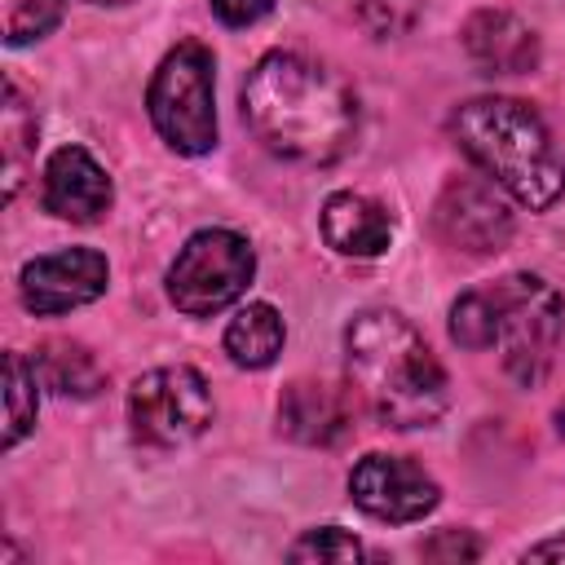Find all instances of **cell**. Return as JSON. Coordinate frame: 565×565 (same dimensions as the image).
Listing matches in <instances>:
<instances>
[{"mask_svg": "<svg viewBox=\"0 0 565 565\" xmlns=\"http://www.w3.org/2000/svg\"><path fill=\"white\" fill-rule=\"evenodd\" d=\"M278 428L300 446H335L353 428V406L331 384L296 380L278 397Z\"/></svg>", "mask_w": 565, "mask_h": 565, "instance_id": "4fadbf2b", "label": "cell"}, {"mask_svg": "<svg viewBox=\"0 0 565 565\" xmlns=\"http://www.w3.org/2000/svg\"><path fill=\"white\" fill-rule=\"evenodd\" d=\"M450 340L459 349H472V353L494 349V296H490V287L463 291L450 305Z\"/></svg>", "mask_w": 565, "mask_h": 565, "instance_id": "d6986e66", "label": "cell"}, {"mask_svg": "<svg viewBox=\"0 0 565 565\" xmlns=\"http://www.w3.org/2000/svg\"><path fill=\"white\" fill-rule=\"evenodd\" d=\"M212 53L194 40L163 53L150 75L146 110L154 132L177 154H207L216 146V93H212Z\"/></svg>", "mask_w": 565, "mask_h": 565, "instance_id": "277c9868", "label": "cell"}, {"mask_svg": "<svg viewBox=\"0 0 565 565\" xmlns=\"http://www.w3.org/2000/svg\"><path fill=\"white\" fill-rule=\"evenodd\" d=\"M93 4H128V0H93Z\"/></svg>", "mask_w": 565, "mask_h": 565, "instance_id": "484cf974", "label": "cell"}, {"mask_svg": "<svg viewBox=\"0 0 565 565\" xmlns=\"http://www.w3.org/2000/svg\"><path fill=\"white\" fill-rule=\"evenodd\" d=\"M349 499L375 516V521H388V525H411V521H424L437 503H441V490L437 481L402 459V455H362L349 472Z\"/></svg>", "mask_w": 565, "mask_h": 565, "instance_id": "9c48e42d", "label": "cell"}, {"mask_svg": "<svg viewBox=\"0 0 565 565\" xmlns=\"http://www.w3.org/2000/svg\"><path fill=\"white\" fill-rule=\"evenodd\" d=\"M35 366L22 358V353H9L4 358V446H18L31 428H35Z\"/></svg>", "mask_w": 565, "mask_h": 565, "instance_id": "ac0fdd59", "label": "cell"}, {"mask_svg": "<svg viewBox=\"0 0 565 565\" xmlns=\"http://www.w3.org/2000/svg\"><path fill=\"white\" fill-rule=\"evenodd\" d=\"M437 238L468 256H494L512 238V212L490 177H455L433 203Z\"/></svg>", "mask_w": 565, "mask_h": 565, "instance_id": "ba28073f", "label": "cell"}, {"mask_svg": "<svg viewBox=\"0 0 565 565\" xmlns=\"http://www.w3.org/2000/svg\"><path fill=\"white\" fill-rule=\"evenodd\" d=\"M252 137L291 163H335L358 137V97L322 62L274 49L243 79Z\"/></svg>", "mask_w": 565, "mask_h": 565, "instance_id": "6da1fadb", "label": "cell"}, {"mask_svg": "<svg viewBox=\"0 0 565 565\" xmlns=\"http://www.w3.org/2000/svg\"><path fill=\"white\" fill-rule=\"evenodd\" d=\"M282 340H287L282 318H278V309L265 305V300L243 305V309L230 318V327H225V353H230L234 366H247V371H265V366L282 353Z\"/></svg>", "mask_w": 565, "mask_h": 565, "instance_id": "9a60e30c", "label": "cell"}, {"mask_svg": "<svg viewBox=\"0 0 565 565\" xmlns=\"http://www.w3.org/2000/svg\"><path fill=\"white\" fill-rule=\"evenodd\" d=\"M459 40L481 75H525L539 66V35L508 9H477Z\"/></svg>", "mask_w": 565, "mask_h": 565, "instance_id": "7c38bea8", "label": "cell"}, {"mask_svg": "<svg viewBox=\"0 0 565 565\" xmlns=\"http://www.w3.org/2000/svg\"><path fill=\"white\" fill-rule=\"evenodd\" d=\"M556 419H561V433H565V406H561V415H556Z\"/></svg>", "mask_w": 565, "mask_h": 565, "instance_id": "4316f807", "label": "cell"}, {"mask_svg": "<svg viewBox=\"0 0 565 565\" xmlns=\"http://www.w3.org/2000/svg\"><path fill=\"white\" fill-rule=\"evenodd\" d=\"M450 132L468 163L530 212H547L565 194V159L534 106L521 97H472L455 110Z\"/></svg>", "mask_w": 565, "mask_h": 565, "instance_id": "3957f363", "label": "cell"}, {"mask_svg": "<svg viewBox=\"0 0 565 565\" xmlns=\"http://www.w3.org/2000/svg\"><path fill=\"white\" fill-rule=\"evenodd\" d=\"M481 547L468 539V534H455V530H446V534H437L433 543H424V556H477Z\"/></svg>", "mask_w": 565, "mask_h": 565, "instance_id": "cb8c5ba5", "label": "cell"}, {"mask_svg": "<svg viewBox=\"0 0 565 565\" xmlns=\"http://www.w3.org/2000/svg\"><path fill=\"white\" fill-rule=\"evenodd\" d=\"M269 9H274V0H212V13L234 31L256 26L260 18H269Z\"/></svg>", "mask_w": 565, "mask_h": 565, "instance_id": "603a6c76", "label": "cell"}, {"mask_svg": "<svg viewBox=\"0 0 565 565\" xmlns=\"http://www.w3.org/2000/svg\"><path fill=\"white\" fill-rule=\"evenodd\" d=\"M353 397L388 428H428L446 411V371L397 309H362L344 331Z\"/></svg>", "mask_w": 565, "mask_h": 565, "instance_id": "7a4b0ae2", "label": "cell"}, {"mask_svg": "<svg viewBox=\"0 0 565 565\" xmlns=\"http://www.w3.org/2000/svg\"><path fill=\"white\" fill-rule=\"evenodd\" d=\"M525 561H565V534H556V539H543V543L525 547Z\"/></svg>", "mask_w": 565, "mask_h": 565, "instance_id": "d4e9b609", "label": "cell"}, {"mask_svg": "<svg viewBox=\"0 0 565 565\" xmlns=\"http://www.w3.org/2000/svg\"><path fill=\"white\" fill-rule=\"evenodd\" d=\"M132 437L150 450H181L212 424V393L194 366H154L128 388Z\"/></svg>", "mask_w": 565, "mask_h": 565, "instance_id": "52a82bcc", "label": "cell"}, {"mask_svg": "<svg viewBox=\"0 0 565 565\" xmlns=\"http://www.w3.org/2000/svg\"><path fill=\"white\" fill-rule=\"evenodd\" d=\"M35 110L22 102L18 84H4V119H0V137H4V199L18 194L26 159L35 150Z\"/></svg>", "mask_w": 565, "mask_h": 565, "instance_id": "e0dca14e", "label": "cell"}, {"mask_svg": "<svg viewBox=\"0 0 565 565\" xmlns=\"http://www.w3.org/2000/svg\"><path fill=\"white\" fill-rule=\"evenodd\" d=\"M256 274V252L234 230H199L185 238L168 265V300L190 318H212L230 309Z\"/></svg>", "mask_w": 565, "mask_h": 565, "instance_id": "8992f818", "label": "cell"}, {"mask_svg": "<svg viewBox=\"0 0 565 565\" xmlns=\"http://www.w3.org/2000/svg\"><path fill=\"white\" fill-rule=\"evenodd\" d=\"M322 238L340 252V256H384L388 243H393V216L366 199V194H353V190H340L322 203Z\"/></svg>", "mask_w": 565, "mask_h": 565, "instance_id": "5bb4252c", "label": "cell"}, {"mask_svg": "<svg viewBox=\"0 0 565 565\" xmlns=\"http://www.w3.org/2000/svg\"><path fill=\"white\" fill-rule=\"evenodd\" d=\"M0 13H4V44L18 49L57 26L62 0H0Z\"/></svg>", "mask_w": 565, "mask_h": 565, "instance_id": "ffe728a7", "label": "cell"}, {"mask_svg": "<svg viewBox=\"0 0 565 565\" xmlns=\"http://www.w3.org/2000/svg\"><path fill=\"white\" fill-rule=\"evenodd\" d=\"M349 9L375 40H393L415 26L424 0H349Z\"/></svg>", "mask_w": 565, "mask_h": 565, "instance_id": "44dd1931", "label": "cell"}, {"mask_svg": "<svg viewBox=\"0 0 565 565\" xmlns=\"http://www.w3.org/2000/svg\"><path fill=\"white\" fill-rule=\"evenodd\" d=\"M110 199H115V185H110L106 168L84 146H62L49 154L44 177H40L44 212H53L57 221L93 225L110 212Z\"/></svg>", "mask_w": 565, "mask_h": 565, "instance_id": "8fae6325", "label": "cell"}, {"mask_svg": "<svg viewBox=\"0 0 565 565\" xmlns=\"http://www.w3.org/2000/svg\"><path fill=\"white\" fill-rule=\"evenodd\" d=\"M40 384H49L53 393L62 397H93L102 388V366L97 358L84 349V344H71V340H49L35 349L31 358Z\"/></svg>", "mask_w": 565, "mask_h": 565, "instance_id": "2e32d148", "label": "cell"}, {"mask_svg": "<svg viewBox=\"0 0 565 565\" xmlns=\"http://www.w3.org/2000/svg\"><path fill=\"white\" fill-rule=\"evenodd\" d=\"M106 282H110V265L93 247H62V252L35 256L18 274L22 305L31 313H40V318H53V313H71L79 305H93L106 291Z\"/></svg>", "mask_w": 565, "mask_h": 565, "instance_id": "30bf717a", "label": "cell"}, {"mask_svg": "<svg viewBox=\"0 0 565 565\" xmlns=\"http://www.w3.org/2000/svg\"><path fill=\"white\" fill-rule=\"evenodd\" d=\"M494 296V349L503 353V371L516 384H539L552 366L561 340V296L534 274H508L490 282Z\"/></svg>", "mask_w": 565, "mask_h": 565, "instance_id": "5b68a950", "label": "cell"}, {"mask_svg": "<svg viewBox=\"0 0 565 565\" xmlns=\"http://www.w3.org/2000/svg\"><path fill=\"white\" fill-rule=\"evenodd\" d=\"M362 556V543L340 530V525H322V530H305L291 547H287V561H358Z\"/></svg>", "mask_w": 565, "mask_h": 565, "instance_id": "7402d4cb", "label": "cell"}]
</instances>
